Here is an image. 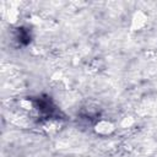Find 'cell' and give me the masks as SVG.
I'll use <instances>...</instances> for the list:
<instances>
[{
    "label": "cell",
    "mask_w": 157,
    "mask_h": 157,
    "mask_svg": "<svg viewBox=\"0 0 157 157\" xmlns=\"http://www.w3.org/2000/svg\"><path fill=\"white\" fill-rule=\"evenodd\" d=\"M113 130V125L108 121H99L96 125V131L99 134H108Z\"/></svg>",
    "instance_id": "1"
},
{
    "label": "cell",
    "mask_w": 157,
    "mask_h": 157,
    "mask_svg": "<svg viewBox=\"0 0 157 157\" xmlns=\"http://www.w3.org/2000/svg\"><path fill=\"white\" fill-rule=\"evenodd\" d=\"M132 23H134V28H136V29H139V28H141V27H144L145 26V23H146V16L142 13V12H137L136 15H135V17H134V20H132Z\"/></svg>",
    "instance_id": "2"
}]
</instances>
